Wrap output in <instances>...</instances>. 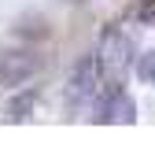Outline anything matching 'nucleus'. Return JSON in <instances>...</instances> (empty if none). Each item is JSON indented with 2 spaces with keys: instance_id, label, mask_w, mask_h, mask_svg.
<instances>
[{
  "instance_id": "1",
  "label": "nucleus",
  "mask_w": 155,
  "mask_h": 159,
  "mask_svg": "<svg viewBox=\"0 0 155 159\" xmlns=\"http://www.w3.org/2000/svg\"><path fill=\"white\" fill-rule=\"evenodd\" d=\"M37 56L26 48H4L0 52V85H22L37 74Z\"/></svg>"
},
{
  "instance_id": "2",
  "label": "nucleus",
  "mask_w": 155,
  "mask_h": 159,
  "mask_svg": "<svg viewBox=\"0 0 155 159\" xmlns=\"http://www.w3.org/2000/svg\"><path fill=\"white\" fill-rule=\"evenodd\" d=\"M96 85H100V63L92 59V56H81L74 67V74H70V100L81 104V100H89L92 93H96Z\"/></svg>"
},
{
  "instance_id": "3",
  "label": "nucleus",
  "mask_w": 155,
  "mask_h": 159,
  "mask_svg": "<svg viewBox=\"0 0 155 159\" xmlns=\"http://www.w3.org/2000/svg\"><path fill=\"white\" fill-rule=\"evenodd\" d=\"M100 119L104 122H129L133 119V100L122 85H107L100 96Z\"/></svg>"
},
{
  "instance_id": "4",
  "label": "nucleus",
  "mask_w": 155,
  "mask_h": 159,
  "mask_svg": "<svg viewBox=\"0 0 155 159\" xmlns=\"http://www.w3.org/2000/svg\"><path fill=\"white\" fill-rule=\"evenodd\" d=\"M33 104H37V89H22V93H15V96L7 100V119H15V122L30 119Z\"/></svg>"
},
{
  "instance_id": "5",
  "label": "nucleus",
  "mask_w": 155,
  "mask_h": 159,
  "mask_svg": "<svg viewBox=\"0 0 155 159\" xmlns=\"http://www.w3.org/2000/svg\"><path fill=\"white\" fill-rule=\"evenodd\" d=\"M137 78L148 81V85H155V52L140 56V63H137Z\"/></svg>"
},
{
  "instance_id": "6",
  "label": "nucleus",
  "mask_w": 155,
  "mask_h": 159,
  "mask_svg": "<svg viewBox=\"0 0 155 159\" xmlns=\"http://www.w3.org/2000/svg\"><path fill=\"white\" fill-rule=\"evenodd\" d=\"M133 15H137V22H140V26H155V0H140Z\"/></svg>"
},
{
  "instance_id": "7",
  "label": "nucleus",
  "mask_w": 155,
  "mask_h": 159,
  "mask_svg": "<svg viewBox=\"0 0 155 159\" xmlns=\"http://www.w3.org/2000/svg\"><path fill=\"white\" fill-rule=\"evenodd\" d=\"M78 4H81V0H78Z\"/></svg>"
}]
</instances>
